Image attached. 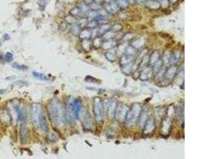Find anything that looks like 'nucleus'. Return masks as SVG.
<instances>
[{
  "label": "nucleus",
  "instance_id": "obj_20",
  "mask_svg": "<svg viewBox=\"0 0 211 159\" xmlns=\"http://www.w3.org/2000/svg\"><path fill=\"white\" fill-rule=\"evenodd\" d=\"M65 20L66 21V22H68V24H75L76 22V18L74 17V16H71V14L70 16H67L65 18Z\"/></svg>",
  "mask_w": 211,
  "mask_h": 159
},
{
  "label": "nucleus",
  "instance_id": "obj_3",
  "mask_svg": "<svg viewBox=\"0 0 211 159\" xmlns=\"http://www.w3.org/2000/svg\"><path fill=\"white\" fill-rule=\"evenodd\" d=\"M93 112L96 122L99 124H102L104 120V105L99 97L94 98Z\"/></svg>",
  "mask_w": 211,
  "mask_h": 159
},
{
  "label": "nucleus",
  "instance_id": "obj_12",
  "mask_svg": "<svg viewBox=\"0 0 211 159\" xmlns=\"http://www.w3.org/2000/svg\"><path fill=\"white\" fill-rule=\"evenodd\" d=\"M70 31L72 33V35H74V36H79L81 30L80 26L78 24H71V26Z\"/></svg>",
  "mask_w": 211,
  "mask_h": 159
},
{
  "label": "nucleus",
  "instance_id": "obj_2",
  "mask_svg": "<svg viewBox=\"0 0 211 159\" xmlns=\"http://www.w3.org/2000/svg\"><path fill=\"white\" fill-rule=\"evenodd\" d=\"M142 107L139 104H135L129 109L125 122V125L128 127L135 125L138 122L141 112H142Z\"/></svg>",
  "mask_w": 211,
  "mask_h": 159
},
{
  "label": "nucleus",
  "instance_id": "obj_10",
  "mask_svg": "<svg viewBox=\"0 0 211 159\" xmlns=\"http://www.w3.org/2000/svg\"><path fill=\"white\" fill-rule=\"evenodd\" d=\"M20 135L21 141L22 144H25L27 142L29 139V135L27 128L25 126L21 125L20 129Z\"/></svg>",
  "mask_w": 211,
  "mask_h": 159
},
{
  "label": "nucleus",
  "instance_id": "obj_24",
  "mask_svg": "<svg viewBox=\"0 0 211 159\" xmlns=\"http://www.w3.org/2000/svg\"><path fill=\"white\" fill-rule=\"evenodd\" d=\"M85 81L87 82H97L96 78H92L91 76H87L86 78H85Z\"/></svg>",
  "mask_w": 211,
  "mask_h": 159
},
{
  "label": "nucleus",
  "instance_id": "obj_1",
  "mask_svg": "<svg viewBox=\"0 0 211 159\" xmlns=\"http://www.w3.org/2000/svg\"><path fill=\"white\" fill-rule=\"evenodd\" d=\"M51 119L57 125H62L66 120V114L62 106L56 100H52L48 106Z\"/></svg>",
  "mask_w": 211,
  "mask_h": 159
},
{
  "label": "nucleus",
  "instance_id": "obj_9",
  "mask_svg": "<svg viewBox=\"0 0 211 159\" xmlns=\"http://www.w3.org/2000/svg\"><path fill=\"white\" fill-rule=\"evenodd\" d=\"M82 123L84 127L87 129H90L92 126V118L89 112H86L84 114L82 120Z\"/></svg>",
  "mask_w": 211,
  "mask_h": 159
},
{
  "label": "nucleus",
  "instance_id": "obj_25",
  "mask_svg": "<svg viewBox=\"0 0 211 159\" xmlns=\"http://www.w3.org/2000/svg\"><path fill=\"white\" fill-rule=\"evenodd\" d=\"M3 38L5 40H8V39H10V36L8 34H5L4 35Z\"/></svg>",
  "mask_w": 211,
  "mask_h": 159
},
{
  "label": "nucleus",
  "instance_id": "obj_4",
  "mask_svg": "<svg viewBox=\"0 0 211 159\" xmlns=\"http://www.w3.org/2000/svg\"><path fill=\"white\" fill-rule=\"evenodd\" d=\"M129 109V108L127 106L123 103L119 102L118 104H117L115 117L118 122H125Z\"/></svg>",
  "mask_w": 211,
  "mask_h": 159
},
{
  "label": "nucleus",
  "instance_id": "obj_5",
  "mask_svg": "<svg viewBox=\"0 0 211 159\" xmlns=\"http://www.w3.org/2000/svg\"><path fill=\"white\" fill-rule=\"evenodd\" d=\"M117 106V102L115 99H111L108 100L106 104V109L108 116L110 119H113L115 117V111Z\"/></svg>",
  "mask_w": 211,
  "mask_h": 159
},
{
  "label": "nucleus",
  "instance_id": "obj_13",
  "mask_svg": "<svg viewBox=\"0 0 211 159\" xmlns=\"http://www.w3.org/2000/svg\"><path fill=\"white\" fill-rule=\"evenodd\" d=\"M152 72H153L152 70L149 68L145 69L144 71L141 73V79L143 80H147L153 74Z\"/></svg>",
  "mask_w": 211,
  "mask_h": 159
},
{
  "label": "nucleus",
  "instance_id": "obj_23",
  "mask_svg": "<svg viewBox=\"0 0 211 159\" xmlns=\"http://www.w3.org/2000/svg\"><path fill=\"white\" fill-rule=\"evenodd\" d=\"M161 65H162V64L160 62L156 63V64L155 65L154 68V70H153L154 72H157L158 71H159L161 68Z\"/></svg>",
  "mask_w": 211,
  "mask_h": 159
},
{
  "label": "nucleus",
  "instance_id": "obj_21",
  "mask_svg": "<svg viewBox=\"0 0 211 159\" xmlns=\"http://www.w3.org/2000/svg\"><path fill=\"white\" fill-rule=\"evenodd\" d=\"M13 60V55L10 52H7L5 54V60L7 63H10Z\"/></svg>",
  "mask_w": 211,
  "mask_h": 159
},
{
  "label": "nucleus",
  "instance_id": "obj_6",
  "mask_svg": "<svg viewBox=\"0 0 211 159\" xmlns=\"http://www.w3.org/2000/svg\"><path fill=\"white\" fill-rule=\"evenodd\" d=\"M70 108L75 117L77 119H79L80 118L82 109V105L80 101L77 99L74 100V101L70 105Z\"/></svg>",
  "mask_w": 211,
  "mask_h": 159
},
{
  "label": "nucleus",
  "instance_id": "obj_11",
  "mask_svg": "<svg viewBox=\"0 0 211 159\" xmlns=\"http://www.w3.org/2000/svg\"><path fill=\"white\" fill-rule=\"evenodd\" d=\"M41 109L40 107L37 105H34L32 108V120L34 124L38 123V115L40 112Z\"/></svg>",
  "mask_w": 211,
  "mask_h": 159
},
{
  "label": "nucleus",
  "instance_id": "obj_22",
  "mask_svg": "<svg viewBox=\"0 0 211 159\" xmlns=\"http://www.w3.org/2000/svg\"><path fill=\"white\" fill-rule=\"evenodd\" d=\"M132 69H133V68H132L131 66H130L129 65H127V66H125L124 68H122V71L124 72V73H126V74H128L131 73Z\"/></svg>",
  "mask_w": 211,
  "mask_h": 159
},
{
  "label": "nucleus",
  "instance_id": "obj_17",
  "mask_svg": "<svg viewBox=\"0 0 211 159\" xmlns=\"http://www.w3.org/2000/svg\"><path fill=\"white\" fill-rule=\"evenodd\" d=\"M70 14L71 16H74V17L76 18V17H80L83 14V13L81 11L80 9L79 8V7H76L75 8H74L73 9H72L70 11Z\"/></svg>",
  "mask_w": 211,
  "mask_h": 159
},
{
  "label": "nucleus",
  "instance_id": "obj_15",
  "mask_svg": "<svg viewBox=\"0 0 211 159\" xmlns=\"http://www.w3.org/2000/svg\"><path fill=\"white\" fill-rule=\"evenodd\" d=\"M32 74L34 78L40 80L48 81L49 80V78H48L46 75L42 73H39L38 72L33 71L32 72Z\"/></svg>",
  "mask_w": 211,
  "mask_h": 159
},
{
  "label": "nucleus",
  "instance_id": "obj_7",
  "mask_svg": "<svg viewBox=\"0 0 211 159\" xmlns=\"http://www.w3.org/2000/svg\"><path fill=\"white\" fill-rule=\"evenodd\" d=\"M38 124H39L40 129L42 132L46 133L48 131L49 127H48V124L47 122V119L46 118V116H44V112L41 110H40V112L39 114V115H38Z\"/></svg>",
  "mask_w": 211,
  "mask_h": 159
},
{
  "label": "nucleus",
  "instance_id": "obj_16",
  "mask_svg": "<svg viewBox=\"0 0 211 159\" xmlns=\"http://www.w3.org/2000/svg\"><path fill=\"white\" fill-rule=\"evenodd\" d=\"M16 112L18 120L20 122H22L24 119V110L23 108L21 106H18L16 107Z\"/></svg>",
  "mask_w": 211,
  "mask_h": 159
},
{
  "label": "nucleus",
  "instance_id": "obj_8",
  "mask_svg": "<svg viewBox=\"0 0 211 159\" xmlns=\"http://www.w3.org/2000/svg\"><path fill=\"white\" fill-rule=\"evenodd\" d=\"M155 129V119L150 117L147 118L144 126V132L145 134H149L153 132Z\"/></svg>",
  "mask_w": 211,
  "mask_h": 159
},
{
  "label": "nucleus",
  "instance_id": "obj_14",
  "mask_svg": "<svg viewBox=\"0 0 211 159\" xmlns=\"http://www.w3.org/2000/svg\"><path fill=\"white\" fill-rule=\"evenodd\" d=\"M147 113L146 111H143L142 110V112H141V116L139 118V122L141 128H143L145 124L147 119Z\"/></svg>",
  "mask_w": 211,
  "mask_h": 159
},
{
  "label": "nucleus",
  "instance_id": "obj_18",
  "mask_svg": "<svg viewBox=\"0 0 211 159\" xmlns=\"http://www.w3.org/2000/svg\"><path fill=\"white\" fill-rule=\"evenodd\" d=\"M176 72V68H171L168 69L167 71L166 72L165 74L166 78L168 79H171L174 76L175 73Z\"/></svg>",
  "mask_w": 211,
  "mask_h": 159
},
{
  "label": "nucleus",
  "instance_id": "obj_19",
  "mask_svg": "<svg viewBox=\"0 0 211 159\" xmlns=\"http://www.w3.org/2000/svg\"><path fill=\"white\" fill-rule=\"evenodd\" d=\"M12 67L20 71H25L27 69V67L25 65L17 64V63H14L12 65Z\"/></svg>",
  "mask_w": 211,
  "mask_h": 159
}]
</instances>
